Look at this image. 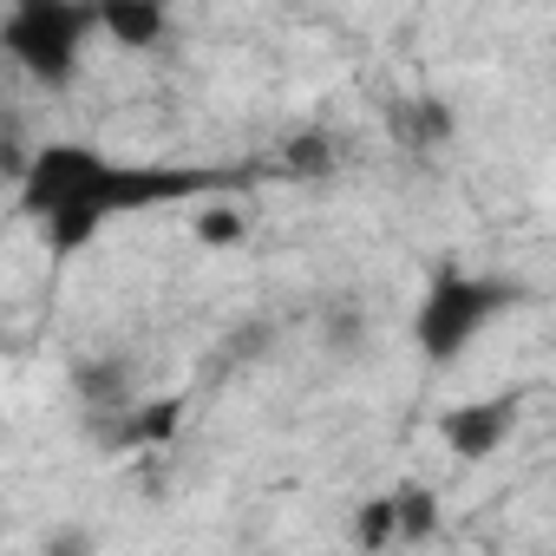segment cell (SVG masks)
Returning <instances> with one entry per match:
<instances>
[{"instance_id": "52a82bcc", "label": "cell", "mask_w": 556, "mask_h": 556, "mask_svg": "<svg viewBox=\"0 0 556 556\" xmlns=\"http://www.w3.org/2000/svg\"><path fill=\"white\" fill-rule=\"evenodd\" d=\"M393 125H400V138H406L413 151H445V144L458 138V118H452V105H445V99H432V92L406 99Z\"/></svg>"}, {"instance_id": "8992f818", "label": "cell", "mask_w": 556, "mask_h": 556, "mask_svg": "<svg viewBox=\"0 0 556 556\" xmlns=\"http://www.w3.org/2000/svg\"><path fill=\"white\" fill-rule=\"evenodd\" d=\"M177 426H184V400H118L112 439L125 452H157V445L177 439Z\"/></svg>"}, {"instance_id": "8fae6325", "label": "cell", "mask_w": 556, "mask_h": 556, "mask_svg": "<svg viewBox=\"0 0 556 556\" xmlns=\"http://www.w3.org/2000/svg\"><path fill=\"white\" fill-rule=\"evenodd\" d=\"M197 236L216 242V249H229V242L242 236V216H236V210H203V216H197Z\"/></svg>"}, {"instance_id": "3957f363", "label": "cell", "mask_w": 556, "mask_h": 556, "mask_svg": "<svg viewBox=\"0 0 556 556\" xmlns=\"http://www.w3.org/2000/svg\"><path fill=\"white\" fill-rule=\"evenodd\" d=\"M92 40H105L99 0H8L0 14V47L34 86H73Z\"/></svg>"}, {"instance_id": "7a4b0ae2", "label": "cell", "mask_w": 556, "mask_h": 556, "mask_svg": "<svg viewBox=\"0 0 556 556\" xmlns=\"http://www.w3.org/2000/svg\"><path fill=\"white\" fill-rule=\"evenodd\" d=\"M517 302H523V289L510 282V275H484V268H458V262L432 268L419 302H413V348H419V361L439 367V374L458 367Z\"/></svg>"}, {"instance_id": "5b68a950", "label": "cell", "mask_w": 556, "mask_h": 556, "mask_svg": "<svg viewBox=\"0 0 556 556\" xmlns=\"http://www.w3.org/2000/svg\"><path fill=\"white\" fill-rule=\"evenodd\" d=\"M105 8V40L118 53H157L170 40V0H99Z\"/></svg>"}, {"instance_id": "30bf717a", "label": "cell", "mask_w": 556, "mask_h": 556, "mask_svg": "<svg viewBox=\"0 0 556 556\" xmlns=\"http://www.w3.org/2000/svg\"><path fill=\"white\" fill-rule=\"evenodd\" d=\"M289 170H295V177H328V170H334V144H328L321 131H302V138L289 144Z\"/></svg>"}, {"instance_id": "ba28073f", "label": "cell", "mask_w": 556, "mask_h": 556, "mask_svg": "<svg viewBox=\"0 0 556 556\" xmlns=\"http://www.w3.org/2000/svg\"><path fill=\"white\" fill-rule=\"evenodd\" d=\"M393 504H400V543H426V536H439V497H432L426 484H400Z\"/></svg>"}, {"instance_id": "9c48e42d", "label": "cell", "mask_w": 556, "mask_h": 556, "mask_svg": "<svg viewBox=\"0 0 556 556\" xmlns=\"http://www.w3.org/2000/svg\"><path fill=\"white\" fill-rule=\"evenodd\" d=\"M354 543H367V549L400 543V504H393V491H387V497H367V504L354 510Z\"/></svg>"}, {"instance_id": "6da1fadb", "label": "cell", "mask_w": 556, "mask_h": 556, "mask_svg": "<svg viewBox=\"0 0 556 556\" xmlns=\"http://www.w3.org/2000/svg\"><path fill=\"white\" fill-rule=\"evenodd\" d=\"M216 184H223V170H203V164H131V157H112L86 138H47L21 164L14 203L47 236L53 255H86L112 223L210 197Z\"/></svg>"}, {"instance_id": "277c9868", "label": "cell", "mask_w": 556, "mask_h": 556, "mask_svg": "<svg viewBox=\"0 0 556 556\" xmlns=\"http://www.w3.org/2000/svg\"><path fill=\"white\" fill-rule=\"evenodd\" d=\"M523 426V400L517 393H484V400H458L439 413V445L458 465H491Z\"/></svg>"}]
</instances>
